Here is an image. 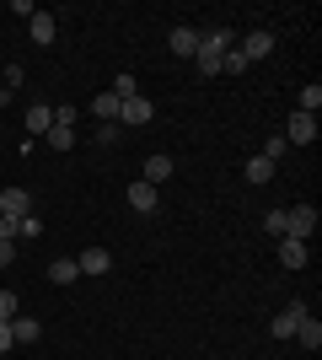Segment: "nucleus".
Instances as JSON below:
<instances>
[{
	"instance_id": "1",
	"label": "nucleus",
	"mask_w": 322,
	"mask_h": 360,
	"mask_svg": "<svg viewBox=\"0 0 322 360\" xmlns=\"http://www.w3.org/2000/svg\"><path fill=\"white\" fill-rule=\"evenodd\" d=\"M220 60H226V32H199V54H194L199 75H220Z\"/></svg>"
},
{
	"instance_id": "2",
	"label": "nucleus",
	"mask_w": 322,
	"mask_h": 360,
	"mask_svg": "<svg viewBox=\"0 0 322 360\" xmlns=\"http://www.w3.org/2000/svg\"><path fill=\"white\" fill-rule=\"evenodd\" d=\"M311 231H317V210H311V205H290V210H285V237L307 242Z\"/></svg>"
},
{
	"instance_id": "3",
	"label": "nucleus",
	"mask_w": 322,
	"mask_h": 360,
	"mask_svg": "<svg viewBox=\"0 0 322 360\" xmlns=\"http://www.w3.org/2000/svg\"><path fill=\"white\" fill-rule=\"evenodd\" d=\"M285 146H317V119H311V113H290V124H285Z\"/></svg>"
},
{
	"instance_id": "4",
	"label": "nucleus",
	"mask_w": 322,
	"mask_h": 360,
	"mask_svg": "<svg viewBox=\"0 0 322 360\" xmlns=\"http://www.w3.org/2000/svg\"><path fill=\"white\" fill-rule=\"evenodd\" d=\"M156 119V108L145 103V97H129V103L119 108V129H140V124H151Z\"/></svg>"
},
{
	"instance_id": "5",
	"label": "nucleus",
	"mask_w": 322,
	"mask_h": 360,
	"mask_svg": "<svg viewBox=\"0 0 322 360\" xmlns=\"http://www.w3.org/2000/svg\"><path fill=\"white\" fill-rule=\"evenodd\" d=\"M236 54H242L247 65H253V60H269V54H274V32H269V27H263V32H247Z\"/></svg>"
},
{
	"instance_id": "6",
	"label": "nucleus",
	"mask_w": 322,
	"mask_h": 360,
	"mask_svg": "<svg viewBox=\"0 0 322 360\" xmlns=\"http://www.w3.org/2000/svg\"><path fill=\"white\" fill-rule=\"evenodd\" d=\"M301 317H307V307H301V301H290L279 317H269V333H274V339H295V323H301Z\"/></svg>"
},
{
	"instance_id": "7",
	"label": "nucleus",
	"mask_w": 322,
	"mask_h": 360,
	"mask_svg": "<svg viewBox=\"0 0 322 360\" xmlns=\"http://www.w3.org/2000/svg\"><path fill=\"white\" fill-rule=\"evenodd\" d=\"M156 205H161V194H156V188H151V183H145V178H135V183H129V210L151 215Z\"/></svg>"
},
{
	"instance_id": "8",
	"label": "nucleus",
	"mask_w": 322,
	"mask_h": 360,
	"mask_svg": "<svg viewBox=\"0 0 322 360\" xmlns=\"http://www.w3.org/2000/svg\"><path fill=\"white\" fill-rule=\"evenodd\" d=\"M0 215H11V221L32 215V194L27 188H6V194H0Z\"/></svg>"
},
{
	"instance_id": "9",
	"label": "nucleus",
	"mask_w": 322,
	"mask_h": 360,
	"mask_svg": "<svg viewBox=\"0 0 322 360\" xmlns=\"http://www.w3.org/2000/svg\"><path fill=\"white\" fill-rule=\"evenodd\" d=\"M76 269L81 274H107L113 269V253H107V248H86V253L76 258Z\"/></svg>"
},
{
	"instance_id": "10",
	"label": "nucleus",
	"mask_w": 322,
	"mask_h": 360,
	"mask_svg": "<svg viewBox=\"0 0 322 360\" xmlns=\"http://www.w3.org/2000/svg\"><path fill=\"white\" fill-rule=\"evenodd\" d=\"M279 264H285V269H307V242L279 237Z\"/></svg>"
},
{
	"instance_id": "11",
	"label": "nucleus",
	"mask_w": 322,
	"mask_h": 360,
	"mask_svg": "<svg viewBox=\"0 0 322 360\" xmlns=\"http://www.w3.org/2000/svg\"><path fill=\"white\" fill-rule=\"evenodd\" d=\"M167 44H172V54L194 60V54H199V32H194V27H172V38H167Z\"/></svg>"
},
{
	"instance_id": "12",
	"label": "nucleus",
	"mask_w": 322,
	"mask_h": 360,
	"mask_svg": "<svg viewBox=\"0 0 322 360\" xmlns=\"http://www.w3.org/2000/svg\"><path fill=\"white\" fill-rule=\"evenodd\" d=\"M119 97L113 91H97V103H92V119H102V124H119Z\"/></svg>"
},
{
	"instance_id": "13",
	"label": "nucleus",
	"mask_w": 322,
	"mask_h": 360,
	"mask_svg": "<svg viewBox=\"0 0 322 360\" xmlns=\"http://www.w3.org/2000/svg\"><path fill=\"white\" fill-rule=\"evenodd\" d=\"M48 124H54V108H48V103H32L27 108V135H48Z\"/></svg>"
},
{
	"instance_id": "14",
	"label": "nucleus",
	"mask_w": 322,
	"mask_h": 360,
	"mask_svg": "<svg viewBox=\"0 0 322 360\" xmlns=\"http://www.w3.org/2000/svg\"><path fill=\"white\" fill-rule=\"evenodd\" d=\"M295 339H301V345H307V349H322V323H317V317H301V323H295Z\"/></svg>"
},
{
	"instance_id": "15",
	"label": "nucleus",
	"mask_w": 322,
	"mask_h": 360,
	"mask_svg": "<svg viewBox=\"0 0 322 360\" xmlns=\"http://www.w3.org/2000/svg\"><path fill=\"white\" fill-rule=\"evenodd\" d=\"M27 32H32V44H54V16H48V11H38V16H32V22H27Z\"/></svg>"
},
{
	"instance_id": "16",
	"label": "nucleus",
	"mask_w": 322,
	"mask_h": 360,
	"mask_svg": "<svg viewBox=\"0 0 322 360\" xmlns=\"http://www.w3.org/2000/svg\"><path fill=\"white\" fill-rule=\"evenodd\" d=\"M167 178H172V156H151V162H145V183H151V188H161Z\"/></svg>"
},
{
	"instance_id": "17",
	"label": "nucleus",
	"mask_w": 322,
	"mask_h": 360,
	"mask_svg": "<svg viewBox=\"0 0 322 360\" xmlns=\"http://www.w3.org/2000/svg\"><path fill=\"white\" fill-rule=\"evenodd\" d=\"M38 333H43V328H38L32 317H11V339H16V345H38Z\"/></svg>"
},
{
	"instance_id": "18",
	"label": "nucleus",
	"mask_w": 322,
	"mask_h": 360,
	"mask_svg": "<svg viewBox=\"0 0 322 360\" xmlns=\"http://www.w3.org/2000/svg\"><path fill=\"white\" fill-rule=\"evenodd\" d=\"M48 280H54V285H70V280H81L76 258H60V264H48Z\"/></svg>"
},
{
	"instance_id": "19",
	"label": "nucleus",
	"mask_w": 322,
	"mask_h": 360,
	"mask_svg": "<svg viewBox=\"0 0 322 360\" xmlns=\"http://www.w3.org/2000/svg\"><path fill=\"white\" fill-rule=\"evenodd\" d=\"M274 178V162H269V156H253V162H247V183H269Z\"/></svg>"
},
{
	"instance_id": "20",
	"label": "nucleus",
	"mask_w": 322,
	"mask_h": 360,
	"mask_svg": "<svg viewBox=\"0 0 322 360\" xmlns=\"http://www.w3.org/2000/svg\"><path fill=\"white\" fill-rule=\"evenodd\" d=\"M107 91H113L119 103H129V97H140V81H135V75H119V81H113Z\"/></svg>"
},
{
	"instance_id": "21",
	"label": "nucleus",
	"mask_w": 322,
	"mask_h": 360,
	"mask_svg": "<svg viewBox=\"0 0 322 360\" xmlns=\"http://www.w3.org/2000/svg\"><path fill=\"white\" fill-rule=\"evenodd\" d=\"M76 119H81L76 103H54V124H60V129H76Z\"/></svg>"
},
{
	"instance_id": "22",
	"label": "nucleus",
	"mask_w": 322,
	"mask_h": 360,
	"mask_svg": "<svg viewBox=\"0 0 322 360\" xmlns=\"http://www.w3.org/2000/svg\"><path fill=\"white\" fill-rule=\"evenodd\" d=\"M317 108H322V86L311 81V86L301 91V108H295V113H311V119H317Z\"/></svg>"
},
{
	"instance_id": "23",
	"label": "nucleus",
	"mask_w": 322,
	"mask_h": 360,
	"mask_svg": "<svg viewBox=\"0 0 322 360\" xmlns=\"http://www.w3.org/2000/svg\"><path fill=\"white\" fill-rule=\"evenodd\" d=\"M48 146H54V150H70V146H76V129H60V124H48Z\"/></svg>"
},
{
	"instance_id": "24",
	"label": "nucleus",
	"mask_w": 322,
	"mask_h": 360,
	"mask_svg": "<svg viewBox=\"0 0 322 360\" xmlns=\"http://www.w3.org/2000/svg\"><path fill=\"white\" fill-rule=\"evenodd\" d=\"M16 237H43V221H38V210L16 221Z\"/></svg>"
},
{
	"instance_id": "25",
	"label": "nucleus",
	"mask_w": 322,
	"mask_h": 360,
	"mask_svg": "<svg viewBox=\"0 0 322 360\" xmlns=\"http://www.w3.org/2000/svg\"><path fill=\"white\" fill-rule=\"evenodd\" d=\"M220 70H226V75H242V70H247V60L236 54V49H226V60H220Z\"/></svg>"
},
{
	"instance_id": "26",
	"label": "nucleus",
	"mask_w": 322,
	"mask_h": 360,
	"mask_svg": "<svg viewBox=\"0 0 322 360\" xmlns=\"http://www.w3.org/2000/svg\"><path fill=\"white\" fill-rule=\"evenodd\" d=\"M16 317V290H0V323H11Z\"/></svg>"
},
{
	"instance_id": "27",
	"label": "nucleus",
	"mask_w": 322,
	"mask_h": 360,
	"mask_svg": "<svg viewBox=\"0 0 322 360\" xmlns=\"http://www.w3.org/2000/svg\"><path fill=\"white\" fill-rule=\"evenodd\" d=\"M119 135H123L119 124H102V129H97V146H119Z\"/></svg>"
},
{
	"instance_id": "28",
	"label": "nucleus",
	"mask_w": 322,
	"mask_h": 360,
	"mask_svg": "<svg viewBox=\"0 0 322 360\" xmlns=\"http://www.w3.org/2000/svg\"><path fill=\"white\" fill-rule=\"evenodd\" d=\"M285 150H290V146H285V135H279V140H269V146H263V156H269V162H279Z\"/></svg>"
},
{
	"instance_id": "29",
	"label": "nucleus",
	"mask_w": 322,
	"mask_h": 360,
	"mask_svg": "<svg viewBox=\"0 0 322 360\" xmlns=\"http://www.w3.org/2000/svg\"><path fill=\"white\" fill-rule=\"evenodd\" d=\"M263 226H269L274 237H285V210H269V221H263Z\"/></svg>"
},
{
	"instance_id": "30",
	"label": "nucleus",
	"mask_w": 322,
	"mask_h": 360,
	"mask_svg": "<svg viewBox=\"0 0 322 360\" xmlns=\"http://www.w3.org/2000/svg\"><path fill=\"white\" fill-rule=\"evenodd\" d=\"M16 264V242H0V269H11Z\"/></svg>"
},
{
	"instance_id": "31",
	"label": "nucleus",
	"mask_w": 322,
	"mask_h": 360,
	"mask_svg": "<svg viewBox=\"0 0 322 360\" xmlns=\"http://www.w3.org/2000/svg\"><path fill=\"white\" fill-rule=\"evenodd\" d=\"M0 242H16V221L11 215H0Z\"/></svg>"
},
{
	"instance_id": "32",
	"label": "nucleus",
	"mask_w": 322,
	"mask_h": 360,
	"mask_svg": "<svg viewBox=\"0 0 322 360\" xmlns=\"http://www.w3.org/2000/svg\"><path fill=\"white\" fill-rule=\"evenodd\" d=\"M11 345H16V339H11V323H0V355H6Z\"/></svg>"
}]
</instances>
